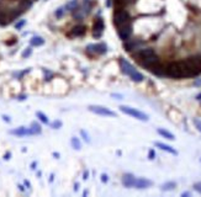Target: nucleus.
Masks as SVG:
<instances>
[{
  "mask_svg": "<svg viewBox=\"0 0 201 197\" xmlns=\"http://www.w3.org/2000/svg\"><path fill=\"white\" fill-rule=\"evenodd\" d=\"M63 13H64V10H63V8H58L57 10H56V17H62V15H63Z\"/></svg>",
  "mask_w": 201,
  "mask_h": 197,
  "instance_id": "23",
  "label": "nucleus"
},
{
  "mask_svg": "<svg viewBox=\"0 0 201 197\" xmlns=\"http://www.w3.org/2000/svg\"><path fill=\"white\" fill-rule=\"evenodd\" d=\"M94 35H96V36H100L101 35V32H103V30H104V27H105V25H104V21H103V19H96L95 21H94Z\"/></svg>",
  "mask_w": 201,
  "mask_h": 197,
  "instance_id": "9",
  "label": "nucleus"
},
{
  "mask_svg": "<svg viewBox=\"0 0 201 197\" xmlns=\"http://www.w3.org/2000/svg\"><path fill=\"white\" fill-rule=\"evenodd\" d=\"M120 111L128 115V116H132V117H135V118H137L140 121H148L149 120L148 115H146L144 112L138 111V110L132 109V107H128V106H120Z\"/></svg>",
  "mask_w": 201,
  "mask_h": 197,
  "instance_id": "4",
  "label": "nucleus"
},
{
  "mask_svg": "<svg viewBox=\"0 0 201 197\" xmlns=\"http://www.w3.org/2000/svg\"><path fill=\"white\" fill-rule=\"evenodd\" d=\"M61 126H62V122H61V121H54V122L52 123V128H54V129L59 128Z\"/></svg>",
  "mask_w": 201,
  "mask_h": 197,
  "instance_id": "24",
  "label": "nucleus"
},
{
  "mask_svg": "<svg viewBox=\"0 0 201 197\" xmlns=\"http://www.w3.org/2000/svg\"><path fill=\"white\" fill-rule=\"evenodd\" d=\"M175 187H176V183H175L174 181H169V182L163 183L160 188H162L163 191H171V190H174Z\"/></svg>",
  "mask_w": 201,
  "mask_h": 197,
  "instance_id": "16",
  "label": "nucleus"
},
{
  "mask_svg": "<svg viewBox=\"0 0 201 197\" xmlns=\"http://www.w3.org/2000/svg\"><path fill=\"white\" fill-rule=\"evenodd\" d=\"M70 143H72V147H73L74 149H77V150H79V149L81 148V144H80V141H79L78 138H75V137H73V138H72V141H70Z\"/></svg>",
  "mask_w": 201,
  "mask_h": 197,
  "instance_id": "19",
  "label": "nucleus"
},
{
  "mask_svg": "<svg viewBox=\"0 0 201 197\" xmlns=\"http://www.w3.org/2000/svg\"><path fill=\"white\" fill-rule=\"evenodd\" d=\"M85 32H86V27L83 26V25H78V26H74L72 29V35L73 36H77V37L85 35Z\"/></svg>",
  "mask_w": 201,
  "mask_h": 197,
  "instance_id": "12",
  "label": "nucleus"
},
{
  "mask_svg": "<svg viewBox=\"0 0 201 197\" xmlns=\"http://www.w3.org/2000/svg\"><path fill=\"white\" fill-rule=\"evenodd\" d=\"M124 3H126L125 0H116V4H117V5H120V4H124Z\"/></svg>",
  "mask_w": 201,
  "mask_h": 197,
  "instance_id": "31",
  "label": "nucleus"
},
{
  "mask_svg": "<svg viewBox=\"0 0 201 197\" xmlns=\"http://www.w3.org/2000/svg\"><path fill=\"white\" fill-rule=\"evenodd\" d=\"M89 111L96 114V115H100V116H109V117H115L116 114L111 110H109L108 107H104V106H99V105H90L89 107Z\"/></svg>",
  "mask_w": 201,
  "mask_h": 197,
  "instance_id": "5",
  "label": "nucleus"
},
{
  "mask_svg": "<svg viewBox=\"0 0 201 197\" xmlns=\"http://www.w3.org/2000/svg\"><path fill=\"white\" fill-rule=\"evenodd\" d=\"M194 125H195V127L197 128V131L201 133V121L197 120V118H195V120H194Z\"/></svg>",
  "mask_w": 201,
  "mask_h": 197,
  "instance_id": "21",
  "label": "nucleus"
},
{
  "mask_svg": "<svg viewBox=\"0 0 201 197\" xmlns=\"http://www.w3.org/2000/svg\"><path fill=\"white\" fill-rule=\"evenodd\" d=\"M80 134L83 136V138L88 142V143H90V138H89V136H88V133L86 132H84V131H80Z\"/></svg>",
  "mask_w": 201,
  "mask_h": 197,
  "instance_id": "25",
  "label": "nucleus"
},
{
  "mask_svg": "<svg viewBox=\"0 0 201 197\" xmlns=\"http://www.w3.org/2000/svg\"><path fill=\"white\" fill-rule=\"evenodd\" d=\"M101 181H104V182H106V181H108V175H105V174H103V175H101Z\"/></svg>",
  "mask_w": 201,
  "mask_h": 197,
  "instance_id": "30",
  "label": "nucleus"
},
{
  "mask_svg": "<svg viewBox=\"0 0 201 197\" xmlns=\"http://www.w3.org/2000/svg\"><path fill=\"white\" fill-rule=\"evenodd\" d=\"M84 8H85V10H86V14L90 11V8H91V5H90V2L89 0H84ZM84 10V11H85Z\"/></svg>",
  "mask_w": 201,
  "mask_h": 197,
  "instance_id": "22",
  "label": "nucleus"
},
{
  "mask_svg": "<svg viewBox=\"0 0 201 197\" xmlns=\"http://www.w3.org/2000/svg\"><path fill=\"white\" fill-rule=\"evenodd\" d=\"M196 98H197V100H201V94H199V95L196 96Z\"/></svg>",
  "mask_w": 201,
  "mask_h": 197,
  "instance_id": "34",
  "label": "nucleus"
},
{
  "mask_svg": "<svg viewBox=\"0 0 201 197\" xmlns=\"http://www.w3.org/2000/svg\"><path fill=\"white\" fill-rule=\"evenodd\" d=\"M25 24H26V21H25V20H21L20 22H18V24L15 25V27H16V29L19 30V29H21V27H22V26H24Z\"/></svg>",
  "mask_w": 201,
  "mask_h": 197,
  "instance_id": "28",
  "label": "nucleus"
},
{
  "mask_svg": "<svg viewBox=\"0 0 201 197\" xmlns=\"http://www.w3.org/2000/svg\"><path fill=\"white\" fill-rule=\"evenodd\" d=\"M117 33H119V37L122 40V41H127L132 33V26L131 24H126L124 26H120L117 27Z\"/></svg>",
  "mask_w": 201,
  "mask_h": 197,
  "instance_id": "7",
  "label": "nucleus"
},
{
  "mask_svg": "<svg viewBox=\"0 0 201 197\" xmlns=\"http://www.w3.org/2000/svg\"><path fill=\"white\" fill-rule=\"evenodd\" d=\"M10 133H11V134H15V136H20V137L32 134L31 129H30V128H26V127H19V128H16V129L10 131Z\"/></svg>",
  "mask_w": 201,
  "mask_h": 197,
  "instance_id": "10",
  "label": "nucleus"
},
{
  "mask_svg": "<svg viewBox=\"0 0 201 197\" xmlns=\"http://www.w3.org/2000/svg\"><path fill=\"white\" fill-rule=\"evenodd\" d=\"M156 147H158V148H160L162 150H165V152H168V153H170V154H174V155H176V154H178V153H176V150H175L173 147L167 145V144H164V143L156 142Z\"/></svg>",
  "mask_w": 201,
  "mask_h": 197,
  "instance_id": "13",
  "label": "nucleus"
},
{
  "mask_svg": "<svg viewBox=\"0 0 201 197\" xmlns=\"http://www.w3.org/2000/svg\"><path fill=\"white\" fill-rule=\"evenodd\" d=\"M157 132H158L160 136H163L164 138H167V139H170V141H174V139H175V137H174L173 133H170V132H168V131H165V129H163V128H158Z\"/></svg>",
  "mask_w": 201,
  "mask_h": 197,
  "instance_id": "14",
  "label": "nucleus"
},
{
  "mask_svg": "<svg viewBox=\"0 0 201 197\" xmlns=\"http://www.w3.org/2000/svg\"><path fill=\"white\" fill-rule=\"evenodd\" d=\"M194 188H195L197 192H200V193H201V181H200V182H196V183L194 185Z\"/></svg>",
  "mask_w": 201,
  "mask_h": 197,
  "instance_id": "27",
  "label": "nucleus"
},
{
  "mask_svg": "<svg viewBox=\"0 0 201 197\" xmlns=\"http://www.w3.org/2000/svg\"><path fill=\"white\" fill-rule=\"evenodd\" d=\"M153 185V182L151 181V180H148V179H144V177H136V180H135V185H133V187H136V188H148V187H151Z\"/></svg>",
  "mask_w": 201,
  "mask_h": 197,
  "instance_id": "8",
  "label": "nucleus"
},
{
  "mask_svg": "<svg viewBox=\"0 0 201 197\" xmlns=\"http://www.w3.org/2000/svg\"><path fill=\"white\" fill-rule=\"evenodd\" d=\"M31 52H32V49H31V48H26V51H25V52L22 53V57H24V58L29 57V56L31 54Z\"/></svg>",
  "mask_w": 201,
  "mask_h": 197,
  "instance_id": "26",
  "label": "nucleus"
},
{
  "mask_svg": "<svg viewBox=\"0 0 201 197\" xmlns=\"http://www.w3.org/2000/svg\"><path fill=\"white\" fill-rule=\"evenodd\" d=\"M108 51V46L105 43H96V44H89L86 47L88 53H94V54H104Z\"/></svg>",
  "mask_w": 201,
  "mask_h": 197,
  "instance_id": "6",
  "label": "nucleus"
},
{
  "mask_svg": "<svg viewBox=\"0 0 201 197\" xmlns=\"http://www.w3.org/2000/svg\"><path fill=\"white\" fill-rule=\"evenodd\" d=\"M135 180H136V177H135L133 175L126 174V175H124V177H122V183H124L125 187H133Z\"/></svg>",
  "mask_w": 201,
  "mask_h": 197,
  "instance_id": "11",
  "label": "nucleus"
},
{
  "mask_svg": "<svg viewBox=\"0 0 201 197\" xmlns=\"http://www.w3.org/2000/svg\"><path fill=\"white\" fill-rule=\"evenodd\" d=\"M120 67H121L122 73H125L126 75H128L133 81H136V83H141V81H143L144 76H143L138 70H136L135 67H133L131 63H128L126 59L120 58Z\"/></svg>",
  "mask_w": 201,
  "mask_h": 197,
  "instance_id": "1",
  "label": "nucleus"
},
{
  "mask_svg": "<svg viewBox=\"0 0 201 197\" xmlns=\"http://www.w3.org/2000/svg\"><path fill=\"white\" fill-rule=\"evenodd\" d=\"M30 43H31V46H36V47L37 46H42L45 43V40L42 37H40V36H35V37L31 38Z\"/></svg>",
  "mask_w": 201,
  "mask_h": 197,
  "instance_id": "15",
  "label": "nucleus"
},
{
  "mask_svg": "<svg viewBox=\"0 0 201 197\" xmlns=\"http://www.w3.org/2000/svg\"><path fill=\"white\" fill-rule=\"evenodd\" d=\"M126 24H130V15L126 10H116L114 13V25L116 27H120V26H124Z\"/></svg>",
  "mask_w": 201,
  "mask_h": 197,
  "instance_id": "3",
  "label": "nucleus"
},
{
  "mask_svg": "<svg viewBox=\"0 0 201 197\" xmlns=\"http://www.w3.org/2000/svg\"><path fill=\"white\" fill-rule=\"evenodd\" d=\"M165 74L170 78H185L187 76L186 74V70H185V67L183 64V62H174V63H170L167 69H165Z\"/></svg>",
  "mask_w": 201,
  "mask_h": 197,
  "instance_id": "2",
  "label": "nucleus"
},
{
  "mask_svg": "<svg viewBox=\"0 0 201 197\" xmlns=\"http://www.w3.org/2000/svg\"><path fill=\"white\" fill-rule=\"evenodd\" d=\"M36 116H37V117H38V118H40V120H41L43 123H48V118H47V116H46L45 114H42V112H40V111H38V112L36 114Z\"/></svg>",
  "mask_w": 201,
  "mask_h": 197,
  "instance_id": "20",
  "label": "nucleus"
},
{
  "mask_svg": "<svg viewBox=\"0 0 201 197\" xmlns=\"http://www.w3.org/2000/svg\"><path fill=\"white\" fill-rule=\"evenodd\" d=\"M30 129H31L32 134H40V133H41V126H40L38 123H36V122H32Z\"/></svg>",
  "mask_w": 201,
  "mask_h": 197,
  "instance_id": "18",
  "label": "nucleus"
},
{
  "mask_svg": "<svg viewBox=\"0 0 201 197\" xmlns=\"http://www.w3.org/2000/svg\"><path fill=\"white\" fill-rule=\"evenodd\" d=\"M181 196H190V193H189V192H184Z\"/></svg>",
  "mask_w": 201,
  "mask_h": 197,
  "instance_id": "33",
  "label": "nucleus"
},
{
  "mask_svg": "<svg viewBox=\"0 0 201 197\" xmlns=\"http://www.w3.org/2000/svg\"><path fill=\"white\" fill-rule=\"evenodd\" d=\"M77 6H78V2H77V0H72V2H69V3L65 5V9H67L68 11H74V10L77 9Z\"/></svg>",
  "mask_w": 201,
  "mask_h": 197,
  "instance_id": "17",
  "label": "nucleus"
},
{
  "mask_svg": "<svg viewBox=\"0 0 201 197\" xmlns=\"http://www.w3.org/2000/svg\"><path fill=\"white\" fill-rule=\"evenodd\" d=\"M154 156H156V153H154V150H153V149H151V150H149V153H148V158L152 160V159H154Z\"/></svg>",
  "mask_w": 201,
  "mask_h": 197,
  "instance_id": "29",
  "label": "nucleus"
},
{
  "mask_svg": "<svg viewBox=\"0 0 201 197\" xmlns=\"http://www.w3.org/2000/svg\"><path fill=\"white\" fill-rule=\"evenodd\" d=\"M3 118H4L6 122H10V117H9V116H3Z\"/></svg>",
  "mask_w": 201,
  "mask_h": 197,
  "instance_id": "32",
  "label": "nucleus"
}]
</instances>
